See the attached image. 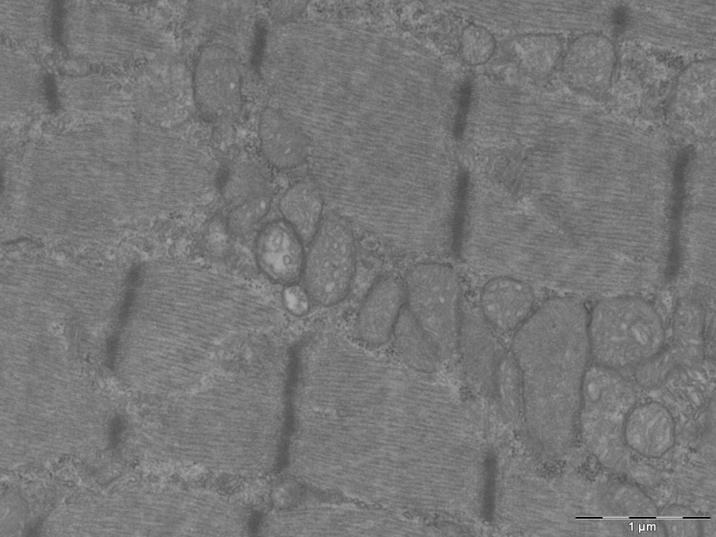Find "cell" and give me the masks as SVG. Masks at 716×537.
I'll return each mask as SVG.
<instances>
[{
	"mask_svg": "<svg viewBox=\"0 0 716 537\" xmlns=\"http://www.w3.org/2000/svg\"><path fill=\"white\" fill-rule=\"evenodd\" d=\"M324 202L317 187L310 180L289 186L279 202L285 221L303 244H309L322 220Z\"/></svg>",
	"mask_w": 716,
	"mask_h": 537,
	"instance_id": "8fae6325",
	"label": "cell"
},
{
	"mask_svg": "<svg viewBox=\"0 0 716 537\" xmlns=\"http://www.w3.org/2000/svg\"><path fill=\"white\" fill-rule=\"evenodd\" d=\"M303 245L285 221H272L261 229L256 238L257 264L271 280L285 285L295 283L303 268Z\"/></svg>",
	"mask_w": 716,
	"mask_h": 537,
	"instance_id": "8992f818",
	"label": "cell"
},
{
	"mask_svg": "<svg viewBox=\"0 0 716 537\" xmlns=\"http://www.w3.org/2000/svg\"><path fill=\"white\" fill-rule=\"evenodd\" d=\"M484 318L501 333L515 331L532 314L535 295L527 282L500 276L489 280L480 294Z\"/></svg>",
	"mask_w": 716,
	"mask_h": 537,
	"instance_id": "52a82bcc",
	"label": "cell"
},
{
	"mask_svg": "<svg viewBox=\"0 0 716 537\" xmlns=\"http://www.w3.org/2000/svg\"><path fill=\"white\" fill-rule=\"evenodd\" d=\"M270 204L271 196L266 190L248 194L231 208L228 217L229 230L238 235L247 233L267 214Z\"/></svg>",
	"mask_w": 716,
	"mask_h": 537,
	"instance_id": "5bb4252c",
	"label": "cell"
},
{
	"mask_svg": "<svg viewBox=\"0 0 716 537\" xmlns=\"http://www.w3.org/2000/svg\"><path fill=\"white\" fill-rule=\"evenodd\" d=\"M615 50L606 36L590 33L575 38L561 62V75L572 90L591 96L602 95L611 83Z\"/></svg>",
	"mask_w": 716,
	"mask_h": 537,
	"instance_id": "5b68a950",
	"label": "cell"
},
{
	"mask_svg": "<svg viewBox=\"0 0 716 537\" xmlns=\"http://www.w3.org/2000/svg\"><path fill=\"white\" fill-rule=\"evenodd\" d=\"M405 300L403 282L397 277H385L376 282L358 311L356 325L359 338L371 345L385 343L392 335Z\"/></svg>",
	"mask_w": 716,
	"mask_h": 537,
	"instance_id": "ba28073f",
	"label": "cell"
},
{
	"mask_svg": "<svg viewBox=\"0 0 716 537\" xmlns=\"http://www.w3.org/2000/svg\"><path fill=\"white\" fill-rule=\"evenodd\" d=\"M406 308L434 348L440 361L452 357L461 338L459 278L441 263L419 264L403 281Z\"/></svg>",
	"mask_w": 716,
	"mask_h": 537,
	"instance_id": "7a4b0ae2",
	"label": "cell"
},
{
	"mask_svg": "<svg viewBox=\"0 0 716 537\" xmlns=\"http://www.w3.org/2000/svg\"><path fill=\"white\" fill-rule=\"evenodd\" d=\"M496 49V40L485 27L470 24L463 29L459 41V50L464 61L472 66L487 62Z\"/></svg>",
	"mask_w": 716,
	"mask_h": 537,
	"instance_id": "9a60e30c",
	"label": "cell"
},
{
	"mask_svg": "<svg viewBox=\"0 0 716 537\" xmlns=\"http://www.w3.org/2000/svg\"><path fill=\"white\" fill-rule=\"evenodd\" d=\"M392 335L397 352L410 367L429 372L440 360L425 334L406 308L401 310Z\"/></svg>",
	"mask_w": 716,
	"mask_h": 537,
	"instance_id": "7c38bea8",
	"label": "cell"
},
{
	"mask_svg": "<svg viewBox=\"0 0 716 537\" xmlns=\"http://www.w3.org/2000/svg\"><path fill=\"white\" fill-rule=\"evenodd\" d=\"M282 301L291 314L301 316L308 312L311 299L303 286L293 283L286 285Z\"/></svg>",
	"mask_w": 716,
	"mask_h": 537,
	"instance_id": "2e32d148",
	"label": "cell"
},
{
	"mask_svg": "<svg viewBox=\"0 0 716 537\" xmlns=\"http://www.w3.org/2000/svg\"><path fill=\"white\" fill-rule=\"evenodd\" d=\"M301 275L311 301L332 306L345 296L355 270V243L347 221L336 215L322 219L310 242Z\"/></svg>",
	"mask_w": 716,
	"mask_h": 537,
	"instance_id": "3957f363",
	"label": "cell"
},
{
	"mask_svg": "<svg viewBox=\"0 0 716 537\" xmlns=\"http://www.w3.org/2000/svg\"><path fill=\"white\" fill-rule=\"evenodd\" d=\"M258 135L263 156L277 169L294 168L307 158L308 143L306 136L275 108L268 106L262 110Z\"/></svg>",
	"mask_w": 716,
	"mask_h": 537,
	"instance_id": "9c48e42d",
	"label": "cell"
},
{
	"mask_svg": "<svg viewBox=\"0 0 716 537\" xmlns=\"http://www.w3.org/2000/svg\"><path fill=\"white\" fill-rule=\"evenodd\" d=\"M587 333L594 363L614 370L646 364L659 355L666 338L660 315L639 296L601 299Z\"/></svg>",
	"mask_w": 716,
	"mask_h": 537,
	"instance_id": "6da1fadb",
	"label": "cell"
},
{
	"mask_svg": "<svg viewBox=\"0 0 716 537\" xmlns=\"http://www.w3.org/2000/svg\"><path fill=\"white\" fill-rule=\"evenodd\" d=\"M715 64L712 59L692 63L677 81L673 99L676 117L690 124H704L715 117Z\"/></svg>",
	"mask_w": 716,
	"mask_h": 537,
	"instance_id": "30bf717a",
	"label": "cell"
},
{
	"mask_svg": "<svg viewBox=\"0 0 716 537\" xmlns=\"http://www.w3.org/2000/svg\"><path fill=\"white\" fill-rule=\"evenodd\" d=\"M192 95L199 113L213 123L236 117L243 106V76L236 52L209 44L199 52L192 72Z\"/></svg>",
	"mask_w": 716,
	"mask_h": 537,
	"instance_id": "277c9868",
	"label": "cell"
},
{
	"mask_svg": "<svg viewBox=\"0 0 716 537\" xmlns=\"http://www.w3.org/2000/svg\"><path fill=\"white\" fill-rule=\"evenodd\" d=\"M561 41L552 34H531L524 36L515 44V56L527 73L534 76H545L554 69L562 56Z\"/></svg>",
	"mask_w": 716,
	"mask_h": 537,
	"instance_id": "4fadbf2b",
	"label": "cell"
}]
</instances>
